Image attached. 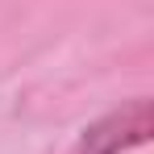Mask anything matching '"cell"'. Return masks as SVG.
<instances>
[{"label": "cell", "mask_w": 154, "mask_h": 154, "mask_svg": "<svg viewBox=\"0 0 154 154\" xmlns=\"http://www.w3.org/2000/svg\"><path fill=\"white\" fill-rule=\"evenodd\" d=\"M154 133V104L150 96H133L129 104L104 112L100 121L79 133L75 154H129L137 146H146Z\"/></svg>", "instance_id": "obj_1"}]
</instances>
